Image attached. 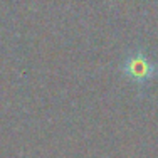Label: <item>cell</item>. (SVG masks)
I'll return each mask as SVG.
<instances>
[{"label": "cell", "instance_id": "1", "mask_svg": "<svg viewBox=\"0 0 158 158\" xmlns=\"http://www.w3.org/2000/svg\"><path fill=\"white\" fill-rule=\"evenodd\" d=\"M121 71L135 84L145 86L146 82H150L158 74V66L155 62L150 61L148 56L141 54V52H133L123 62Z\"/></svg>", "mask_w": 158, "mask_h": 158}]
</instances>
